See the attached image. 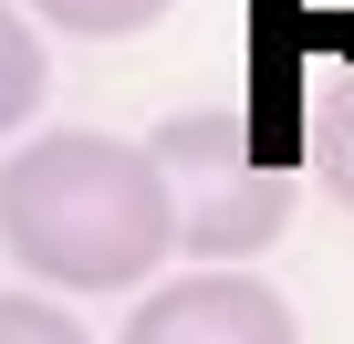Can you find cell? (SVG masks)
I'll use <instances>...</instances> for the list:
<instances>
[{"instance_id":"6","label":"cell","mask_w":354,"mask_h":344,"mask_svg":"<svg viewBox=\"0 0 354 344\" xmlns=\"http://www.w3.org/2000/svg\"><path fill=\"white\" fill-rule=\"evenodd\" d=\"M261 42H271V63L281 53H354V0H261Z\"/></svg>"},{"instance_id":"2","label":"cell","mask_w":354,"mask_h":344,"mask_svg":"<svg viewBox=\"0 0 354 344\" xmlns=\"http://www.w3.org/2000/svg\"><path fill=\"white\" fill-rule=\"evenodd\" d=\"M146 146L177 188V251L188 261H261L292 230L302 167H313L302 115H281V105H177Z\"/></svg>"},{"instance_id":"5","label":"cell","mask_w":354,"mask_h":344,"mask_svg":"<svg viewBox=\"0 0 354 344\" xmlns=\"http://www.w3.org/2000/svg\"><path fill=\"white\" fill-rule=\"evenodd\" d=\"M32 21H42V11H11V0H0V136H21V125L42 115V84H53Z\"/></svg>"},{"instance_id":"7","label":"cell","mask_w":354,"mask_h":344,"mask_svg":"<svg viewBox=\"0 0 354 344\" xmlns=\"http://www.w3.org/2000/svg\"><path fill=\"white\" fill-rule=\"evenodd\" d=\"M32 11H42L53 32H73V42H125V32L167 21L177 0H32Z\"/></svg>"},{"instance_id":"1","label":"cell","mask_w":354,"mask_h":344,"mask_svg":"<svg viewBox=\"0 0 354 344\" xmlns=\"http://www.w3.org/2000/svg\"><path fill=\"white\" fill-rule=\"evenodd\" d=\"M0 251L53 292H136L177 251V188L156 146L53 125L0 156Z\"/></svg>"},{"instance_id":"4","label":"cell","mask_w":354,"mask_h":344,"mask_svg":"<svg viewBox=\"0 0 354 344\" xmlns=\"http://www.w3.org/2000/svg\"><path fill=\"white\" fill-rule=\"evenodd\" d=\"M302 156H313V178L354 209V53H333L313 73V105H302Z\"/></svg>"},{"instance_id":"8","label":"cell","mask_w":354,"mask_h":344,"mask_svg":"<svg viewBox=\"0 0 354 344\" xmlns=\"http://www.w3.org/2000/svg\"><path fill=\"white\" fill-rule=\"evenodd\" d=\"M0 344H94V334L42 292H0Z\"/></svg>"},{"instance_id":"3","label":"cell","mask_w":354,"mask_h":344,"mask_svg":"<svg viewBox=\"0 0 354 344\" xmlns=\"http://www.w3.org/2000/svg\"><path fill=\"white\" fill-rule=\"evenodd\" d=\"M125 344H302V323H292V302L271 282H250L240 261H209L188 282L146 292L136 323H125Z\"/></svg>"}]
</instances>
